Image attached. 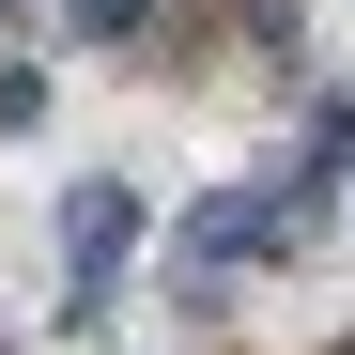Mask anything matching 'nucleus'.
I'll return each mask as SVG.
<instances>
[{
  "instance_id": "obj_4",
  "label": "nucleus",
  "mask_w": 355,
  "mask_h": 355,
  "mask_svg": "<svg viewBox=\"0 0 355 355\" xmlns=\"http://www.w3.org/2000/svg\"><path fill=\"white\" fill-rule=\"evenodd\" d=\"M309 170H355V108H309Z\"/></svg>"
},
{
  "instance_id": "obj_2",
  "label": "nucleus",
  "mask_w": 355,
  "mask_h": 355,
  "mask_svg": "<svg viewBox=\"0 0 355 355\" xmlns=\"http://www.w3.org/2000/svg\"><path fill=\"white\" fill-rule=\"evenodd\" d=\"M62 16H78L93 46H139V31H155V0H62Z\"/></svg>"
},
{
  "instance_id": "obj_6",
  "label": "nucleus",
  "mask_w": 355,
  "mask_h": 355,
  "mask_svg": "<svg viewBox=\"0 0 355 355\" xmlns=\"http://www.w3.org/2000/svg\"><path fill=\"white\" fill-rule=\"evenodd\" d=\"M340 355H355V340H340Z\"/></svg>"
},
{
  "instance_id": "obj_5",
  "label": "nucleus",
  "mask_w": 355,
  "mask_h": 355,
  "mask_svg": "<svg viewBox=\"0 0 355 355\" xmlns=\"http://www.w3.org/2000/svg\"><path fill=\"white\" fill-rule=\"evenodd\" d=\"M0 16H16V0H0Z\"/></svg>"
},
{
  "instance_id": "obj_1",
  "label": "nucleus",
  "mask_w": 355,
  "mask_h": 355,
  "mask_svg": "<svg viewBox=\"0 0 355 355\" xmlns=\"http://www.w3.org/2000/svg\"><path fill=\"white\" fill-rule=\"evenodd\" d=\"M139 248V186H62V324L108 309V263Z\"/></svg>"
},
{
  "instance_id": "obj_3",
  "label": "nucleus",
  "mask_w": 355,
  "mask_h": 355,
  "mask_svg": "<svg viewBox=\"0 0 355 355\" xmlns=\"http://www.w3.org/2000/svg\"><path fill=\"white\" fill-rule=\"evenodd\" d=\"M16 124H46V78H31V62H0V139H16Z\"/></svg>"
}]
</instances>
